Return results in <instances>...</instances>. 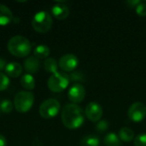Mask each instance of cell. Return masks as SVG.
<instances>
[{"instance_id":"18","label":"cell","mask_w":146,"mask_h":146,"mask_svg":"<svg viewBox=\"0 0 146 146\" xmlns=\"http://www.w3.org/2000/svg\"><path fill=\"white\" fill-rule=\"evenodd\" d=\"M50 48L45 45V44H40V45H38L34 50H33V55L36 58H38V60L39 59H47V57L49 56L50 55Z\"/></svg>"},{"instance_id":"13","label":"cell","mask_w":146,"mask_h":146,"mask_svg":"<svg viewBox=\"0 0 146 146\" xmlns=\"http://www.w3.org/2000/svg\"><path fill=\"white\" fill-rule=\"evenodd\" d=\"M5 73L7 76L12 78H17L22 74V66L18 62H9L7 63L5 67Z\"/></svg>"},{"instance_id":"17","label":"cell","mask_w":146,"mask_h":146,"mask_svg":"<svg viewBox=\"0 0 146 146\" xmlns=\"http://www.w3.org/2000/svg\"><path fill=\"white\" fill-rule=\"evenodd\" d=\"M120 139L123 142H127L129 143L131 141H133L134 139V133L133 131L127 127H121L119 131V134H118Z\"/></svg>"},{"instance_id":"14","label":"cell","mask_w":146,"mask_h":146,"mask_svg":"<svg viewBox=\"0 0 146 146\" xmlns=\"http://www.w3.org/2000/svg\"><path fill=\"white\" fill-rule=\"evenodd\" d=\"M13 20V14L11 10L5 5L0 4V25H8Z\"/></svg>"},{"instance_id":"21","label":"cell","mask_w":146,"mask_h":146,"mask_svg":"<svg viewBox=\"0 0 146 146\" xmlns=\"http://www.w3.org/2000/svg\"><path fill=\"white\" fill-rule=\"evenodd\" d=\"M13 103L9 99H4L0 103V111L4 114H9L13 110Z\"/></svg>"},{"instance_id":"24","label":"cell","mask_w":146,"mask_h":146,"mask_svg":"<svg viewBox=\"0 0 146 146\" xmlns=\"http://www.w3.org/2000/svg\"><path fill=\"white\" fill-rule=\"evenodd\" d=\"M133 143L135 146H146V133L137 135L133 139Z\"/></svg>"},{"instance_id":"26","label":"cell","mask_w":146,"mask_h":146,"mask_svg":"<svg viewBox=\"0 0 146 146\" xmlns=\"http://www.w3.org/2000/svg\"><path fill=\"white\" fill-rule=\"evenodd\" d=\"M70 80H73V81H82L84 80V74L80 72V71H77V72H74L70 74L69 76Z\"/></svg>"},{"instance_id":"11","label":"cell","mask_w":146,"mask_h":146,"mask_svg":"<svg viewBox=\"0 0 146 146\" xmlns=\"http://www.w3.org/2000/svg\"><path fill=\"white\" fill-rule=\"evenodd\" d=\"M51 13L55 18L62 21V20H65L68 17L69 9L66 4H64L62 3H58L52 7Z\"/></svg>"},{"instance_id":"25","label":"cell","mask_w":146,"mask_h":146,"mask_svg":"<svg viewBox=\"0 0 146 146\" xmlns=\"http://www.w3.org/2000/svg\"><path fill=\"white\" fill-rule=\"evenodd\" d=\"M136 9V13L138 15L141 16V17H145L146 16V3L144 2H141L139 4H138L135 8Z\"/></svg>"},{"instance_id":"28","label":"cell","mask_w":146,"mask_h":146,"mask_svg":"<svg viewBox=\"0 0 146 146\" xmlns=\"http://www.w3.org/2000/svg\"><path fill=\"white\" fill-rule=\"evenodd\" d=\"M7 62L6 60H4L3 58H1L0 57V71L5 69V67L7 65V62Z\"/></svg>"},{"instance_id":"9","label":"cell","mask_w":146,"mask_h":146,"mask_svg":"<svg viewBox=\"0 0 146 146\" xmlns=\"http://www.w3.org/2000/svg\"><path fill=\"white\" fill-rule=\"evenodd\" d=\"M58 65L62 71L71 72L78 67L79 59L74 54H66L60 58Z\"/></svg>"},{"instance_id":"22","label":"cell","mask_w":146,"mask_h":146,"mask_svg":"<svg viewBox=\"0 0 146 146\" xmlns=\"http://www.w3.org/2000/svg\"><path fill=\"white\" fill-rule=\"evenodd\" d=\"M110 128V122L106 120H100L96 124V130L98 133H105Z\"/></svg>"},{"instance_id":"20","label":"cell","mask_w":146,"mask_h":146,"mask_svg":"<svg viewBox=\"0 0 146 146\" xmlns=\"http://www.w3.org/2000/svg\"><path fill=\"white\" fill-rule=\"evenodd\" d=\"M44 70L48 73H50L52 74L56 73L57 68H58V64H57L56 60L51 57L45 59L44 62Z\"/></svg>"},{"instance_id":"6","label":"cell","mask_w":146,"mask_h":146,"mask_svg":"<svg viewBox=\"0 0 146 146\" xmlns=\"http://www.w3.org/2000/svg\"><path fill=\"white\" fill-rule=\"evenodd\" d=\"M60 103L55 98L44 100L39 106V115L44 119H51L56 116L60 111Z\"/></svg>"},{"instance_id":"7","label":"cell","mask_w":146,"mask_h":146,"mask_svg":"<svg viewBox=\"0 0 146 146\" xmlns=\"http://www.w3.org/2000/svg\"><path fill=\"white\" fill-rule=\"evenodd\" d=\"M127 115L133 122H140L146 117V106L141 102L133 103L128 109Z\"/></svg>"},{"instance_id":"27","label":"cell","mask_w":146,"mask_h":146,"mask_svg":"<svg viewBox=\"0 0 146 146\" xmlns=\"http://www.w3.org/2000/svg\"><path fill=\"white\" fill-rule=\"evenodd\" d=\"M141 2H142V1H140V0H137V1H132V0H129V1H127V2H126V3H127L130 8H133V7H135V8H136V6H137L138 4H139Z\"/></svg>"},{"instance_id":"19","label":"cell","mask_w":146,"mask_h":146,"mask_svg":"<svg viewBox=\"0 0 146 146\" xmlns=\"http://www.w3.org/2000/svg\"><path fill=\"white\" fill-rule=\"evenodd\" d=\"M80 145L81 146H99L100 139L97 135L88 134L82 138L80 141Z\"/></svg>"},{"instance_id":"1","label":"cell","mask_w":146,"mask_h":146,"mask_svg":"<svg viewBox=\"0 0 146 146\" xmlns=\"http://www.w3.org/2000/svg\"><path fill=\"white\" fill-rule=\"evenodd\" d=\"M85 111L75 104H68L62 110V121L70 130L80 127L85 121Z\"/></svg>"},{"instance_id":"5","label":"cell","mask_w":146,"mask_h":146,"mask_svg":"<svg viewBox=\"0 0 146 146\" xmlns=\"http://www.w3.org/2000/svg\"><path fill=\"white\" fill-rule=\"evenodd\" d=\"M69 81V75H68L66 73L57 71L56 73L50 75L47 81V86L51 92L59 93L63 92L68 86Z\"/></svg>"},{"instance_id":"23","label":"cell","mask_w":146,"mask_h":146,"mask_svg":"<svg viewBox=\"0 0 146 146\" xmlns=\"http://www.w3.org/2000/svg\"><path fill=\"white\" fill-rule=\"evenodd\" d=\"M9 85V79L7 75L0 72V92H3L8 88Z\"/></svg>"},{"instance_id":"8","label":"cell","mask_w":146,"mask_h":146,"mask_svg":"<svg viewBox=\"0 0 146 146\" xmlns=\"http://www.w3.org/2000/svg\"><path fill=\"white\" fill-rule=\"evenodd\" d=\"M85 115L91 121L98 122L101 120L104 115V110L102 106L98 103L91 102L86 106Z\"/></svg>"},{"instance_id":"15","label":"cell","mask_w":146,"mask_h":146,"mask_svg":"<svg viewBox=\"0 0 146 146\" xmlns=\"http://www.w3.org/2000/svg\"><path fill=\"white\" fill-rule=\"evenodd\" d=\"M104 144L105 146H122V141L116 133H109L104 137Z\"/></svg>"},{"instance_id":"10","label":"cell","mask_w":146,"mask_h":146,"mask_svg":"<svg viewBox=\"0 0 146 146\" xmlns=\"http://www.w3.org/2000/svg\"><path fill=\"white\" fill-rule=\"evenodd\" d=\"M68 99L72 102V104H79L81 103L86 97V89L85 87L79 83L74 84L68 90Z\"/></svg>"},{"instance_id":"2","label":"cell","mask_w":146,"mask_h":146,"mask_svg":"<svg viewBox=\"0 0 146 146\" xmlns=\"http://www.w3.org/2000/svg\"><path fill=\"white\" fill-rule=\"evenodd\" d=\"M8 50L14 56L22 58L28 56L32 51L31 42L23 36L16 35L9 38L7 44Z\"/></svg>"},{"instance_id":"12","label":"cell","mask_w":146,"mask_h":146,"mask_svg":"<svg viewBox=\"0 0 146 146\" xmlns=\"http://www.w3.org/2000/svg\"><path fill=\"white\" fill-rule=\"evenodd\" d=\"M24 68L27 72V74H32L38 72L39 68V61L38 58L33 56H28L24 61Z\"/></svg>"},{"instance_id":"29","label":"cell","mask_w":146,"mask_h":146,"mask_svg":"<svg viewBox=\"0 0 146 146\" xmlns=\"http://www.w3.org/2000/svg\"><path fill=\"white\" fill-rule=\"evenodd\" d=\"M0 146H7V140L2 134H0Z\"/></svg>"},{"instance_id":"16","label":"cell","mask_w":146,"mask_h":146,"mask_svg":"<svg viewBox=\"0 0 146 146\" xmlns=\"http://www.w3.org/2000/svg\"><path fill=\"white\" fill-rule=\"evenodd\" d=\"M21 85L24 89L32 91L35 88V79L32 74H25L21 78Z\"/></svg>"},{"instance_id":"3","label":"cell","mask_w":146,"mask_h":146,"mask_svg":"<svg viewBox=\"0 0 146 146\" xmlns=\"http://www.w3.org/2000/svg\"><path fill=\"white\" fill-rule=\"evenodd\" d=\"M34 103V95L31 92L22 91L19 92L14 98V107L17 112H28Z\"/></svg>"},{"instance_id":"4","label":"cell","mask_w":146,"mask_h":146,"mask_svg":"<svg viewBox=\"0 0 146 146\" xmlns=\"http://www.w3.org/2000/svg\"><path fill=\"white\" fill-rule=\"evenodd\" d=\"M52 16L46 11H39L34 15L32 20L33 28L40 33H47L52 27Z\"/></svg>"}]
</instances>
